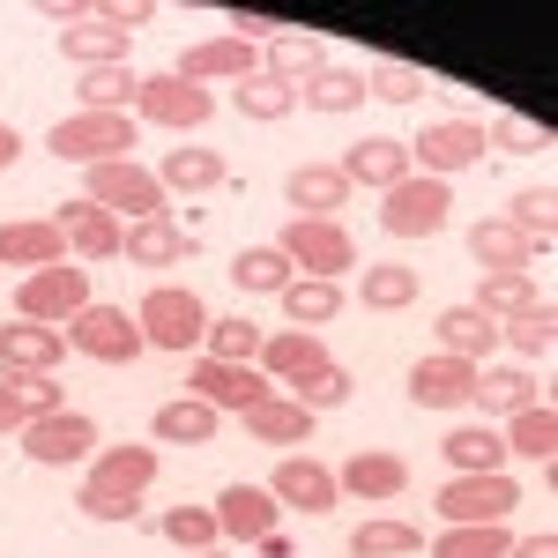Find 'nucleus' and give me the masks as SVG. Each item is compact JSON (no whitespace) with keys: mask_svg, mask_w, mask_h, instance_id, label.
Masks as SVG:
<instances>
[{"mask_svg":"<svg viewBox=\"0 0 558 558\" xmlns=\"http://www.w3.org/2000/svg\"><path fill=\"white\" fill-rule=\"evenodd\" d=\"M83 202H97L105 216H134V223H149V216H165V186H157V172H142L134 157H120V165L83 172Z\"/></svg>","mask_w":558,"mask_h":558,"instance_id":"6","label":"nucleus"},{"mask_svg":"<svg viewBox=\"0 0 558 558\" xmlns=\"http://www.w3.org/2000/svg\"><path fill=\"white\" fill-rule=\"evenodd\" d=\"M476 157H484V128H476V120H432V128L410 142V165H425L432 179L470 172Z\"/></svg>","mask_w":558,"mask_h":558,"instance_id":"14","label":"nucleus"},{"mask_svg":"<svg viewBox=\"0 0 558 558\" xmlns=\"http://www.w3.org/2000/svg\"><path fill=\"white\" fill-rule=\"evenodd\" d=\"M439 447H447L454 476H492L499 462H507V439H499V432H484V425H454Z\"/></svg>","mask_w":558,"mask_h":558,"instance_id":"35","label":"nucleus"},{"mask_svg":"<svg viewBox=\"0 0 558 558\" xmlns=\"http://www.w3.org/2000/svg\"><path fill=\"white\" fill-rule=\"evenodd\" d=\"M89 305V268L83 260H60V268H38V276H23V291H15V313L23 320H75Z\"/></svg>","mask_w":558,"mask_h":558,"instance_id":"10","label":"nucleus"},{"mask_svg":"<svg viewBox=\"0 0 558 558\" xmlns=\"http://www.w3.org/2000/svg\"><path fill=\"white\" fill-rule=\"evenodd\" d=\"M260 60H268L260 75H276V83H305L313 68H328V38H313V31H283V38H268Z\"/></svg>","mask_w":558,"mask_h":558,"instance_id":"32","label":"nucleus"},{"mask_svg":"<svg viewBox=\"0 0 558 558\" xmlns=\"http://www.w3.org/2000/svg\"><path fill=\"white\" fill-rule=\"evenodd\" d=\"M209 514H216V536H223V544H260V536H276V514H283V507H276L268 484H223Z\"/></svg>","mask_w":558,"mask_h":558,"instance_id":"12","label":"nucleus"},{"mask_svg":"<svg viewBox=\"0 0 558 558\" xmlns=\"http://www.w3.org/2000/svg\"><path fill=\"white\" fill-rule=\"evenodd\" d=\"M432 507H439V521H447V529H470V521H507V514L521 507V484H514L507 470H492V476H454V484H447Z\"/></svg>","mask_w":558,"mask_h":558,"instance_id":"9","label":"nucleus"},{"mask_svg":"<svg viewBox=\"0 0 558 558\" xmlns=\"http://www.w3.org/2000/svg\"><path fill=\"white\" fill-rule=\"evenodd\" d=\"M499 343H514L521 357H551V343H558V313H551L544 299H536V305H521L514 320L499 328Z\"/></svg>","mask_w":558,"mask_h":558,"instance_id":"42","label":"nucleus"},{"mask_svg":"<svg viewBox=\"0 0 558 558\" xmlns=\"http://www.w3.org/2000/svg\"><path fill=\"white\" fill-rule=\"evenodd\" d=\"M507 454L536 462V470H544V462L558 454V410L544 402V395H536L529 410H514V417H507Z\"/></svg>","mask_w":558,"mask_h":558,"instance_id":"30","label":"nucleus"},{"mask_svg":"<svg viewBox=\"0 0 558 558\" xmlns=\"http://www.w3.org/2000/svg\"><path fill=\"white\" fill-rule=\"evenodd\" d=\"M425 544L410 521H365V529H350V558H410Z\"/></svg>","mask_w":558,"mask_h":558,"instance_id":"46","label":"nucleus"},{"mask_svg":"<svg viewBox=\"0 0 558 558\" xmlns=\"http://www.w3.org/2000/svg\"><path fill=\"white\" fill-rule=\"evenodd\" d=\"M45 149H52L60 165L97 172V165H120V157L134 149V120L128 112H68V120H52Z\"/></svg>","mask_w":558,"mask_h":558,"instance_id":"2","label":"nucleus"},{"mask_svg":"<svg viewBox=\"0 0 558 558\" xmlns=\"http://www.w3.org/2000/svg\"><path fill=\"white\" fill-rule=\"evenodd\" d=\"M320 365H336V357H328V343H320L313 328H283V336H268V343H260V373H268V380H283V387L313 380Z\"/></svg>","mask_w":558,"mask_h":558,"instance_id":"18","label":"nucleus"},{"mask_svg":"<svg viewBox=\"0 0 558 558\" xmlns=\"http://www.w3.org/2000/svg\"><path fill=\"white\" fill-rule=\"evenodd\" d=\"M134 112L149 120V128H172V134H186V128H202L216 112V97L202 83H179V75H142V97H134Z\"/></svg>","mask_w":558,"mask_h":558,"instance_id":"11","label":"nucleus"},{"mask_svg":"<svg viewBox=\"0 0 558 558\" xmlns=\"http://www.w3.org/2000/svg\"><path fill=\"white\" fill-rule=\"evenodd\" d=\"M260 343H268V336H260L254 320H239V313H231V320H209V336H202V357H223V365H254Z\"/></svg>","mask_w":558,"mask_h":558,"instance_id":"45","label":"nucleus"},{"mask_svg":"<svg viewBox=\"0 0 558 558\" xmlns=\"http://www.w3.org/2000/svg\"><path fill=\"white\" fill-rule=\"evenodd\" d=\"M336 492H350V499H402L410 492V462L402 454H350L336 470Z\"/></svg>","mask_w":558,"mask_h":558,"instance_id":"24","label":"nucleus"},{"mask_svg":"<svg viewBox=\"0 0 558 558\" xmlns=\"http://www.w3.org/2000/svg\"><path fill=\"white\" fill-rule=\"evenodd\" d=\"M276 299H283V320H291V328H313V336H320V320H336V313H343V291H336V283H320V276H291Z\"/></svg>","mask_w":558,"mask_h":558,"instance_id":"33","label":"nucleus"},{"mask_svg":"<svg viewBox=\"0 0 558 558\" xmlns=\"http://www.w3.org/2000/svg\"><path fill=\"white\" fill-rule=\"evenodd\" d=\"M194 558H223V551H194Z\"/></svg>","mask_w":558,"mask_h":558,"instance_id":"57","label":"nucleus"},{"mask_svg":"<svg viewBox=\"0 0 558 558\" xmlns=\"http://www.w3.org/2000/svg\"><path fill=\"white\" fill-rule=\"evenodd\" d=\"M186 395L194 402H209V410H254L268 402V380H260L254 365H223V357H194V373H186Z\"/></svg>","mask_w":558,"mask_h":558,"instance_id":"13","label":"nucleus"},{"mask_svg":"<svg viewBox=\"0 0 558 558\" xmlns=\"http://www.w3.org/2000/svg\"><path fill=\"white\" fill-rule=\"evenodd\" d=\"M291 276H299V268L276 254V246H246V254L231 260V283H239L246 299H276V291H283Z\"/></svg>","mask_w":558,"mask_h":558,"instance_id":"39","label":"nucleus"},{"mask_svg":"<svg viewBox=\"0 0 558 558\" xmlns=\"http://www.w3.org/2000/svg\"><path fill=\"white\" fill-rule=\"evenodd\" d=\"M507 558H558V536H551V529H536V536L507 544Z\"/></svg>","mask_w":558,"mask_h":558,"instance_id":"55","label":"nucleus"},{"mask_svg":"<svg viewBox=\"0 0 558 558\" xmlns=\"http://www.w3.org/2000/svg\"><path fill=\"white\" fill-rule=\"evenodd\" d=\"M551 202H558L551 186H529V194L507 202V223H514L529 246H551V239H558V209H551Z\"/></svg>","mask_w":558,"mask_h":558,"instance_id":"44","label":"nucleus"},{"mask_svg":"<svg viewBox=\"0 0 558 558\" xmlns=\"http://www.w3.org/2000/svg\"><path fill=\"white\" fill-rule=\"evenodd\" d=\"M134 320H142V343L149 350H202V336H209V305L194 299L186 283H157L149 299L134 305Z\"/></svg>","mask_w":558,"mask_h":558,"instance_id":"3","label":"nucleus"},{"mask_svg":"<svg viewBox=\"0 0 558 558\" xmlns=\"http://www.w3.org/2000/svg\"><path fill=\"white\" fill-rule=\"evenodd\" d=\"M23 425H31L23 395H15V380H0V432H23Z\"/></svg>","mask_w":558,"mask_h":558,"instance_id":"54","label":"nucleus"},{"mask_svg":"<svg viewBox=\"0 0 558 558\" xmlns=\"http://www.w3.org/2000/svg\"><path fill=\"white\" fill-rule=\"evenodd\" d=\"M470 260H484L492 276H529V260H536V246L521 239V231L507 223V216H484V223L470 231Z\"/></svg>","mask_w":558,"mask_h":558,"instance_id":"26","label":"nucleus"},{"mask_svg":"<svg viewBox=\"0 0 558 558\" xmlns=\"http://www.w3.org/2000/svg\"><path fill=\"white\" fill-rule=\"evenodd\" d=\"M283 194H291V216H336L357 186H350L336 165H299V172L283 179Z\"/></svg>","mask_w":558,"mask_h":558,"instance_id":"27","label":"nucleus"},{"mask_svg":"<svg viewBox=\"0 0 558 558\" xmlns=\"http://www.w3.org/2000/svg\"><path fill=\"white\" fill-rule=\"evenodd\" d=\"M89 15H97V23H120V31H134V23H149V8H142V0H128V8H120V0H97Z\"/></svg>","mask_w":558,"mask_h":558,"instance_id":"53","label":"nucleus"},{"mask_svg":"<svg viewBox=\"0 0 558 558\" xmlns=\"http://www.w3.org/2000/svg\"><path fill=\"white\" fill-rule=\"evenodd\" d=\"M507 521H470V529H447L439 544H432V558H507Z\"/></svg>","mask_w":558,"mask_h":558,"instance_id":"43","label":"nucleus"},{"mask_svg":"<svg viewBox=\"0 0 558 558\" xmlns=\"http://www.w3.org/2000/svg\"><path fill=\"white\" fill-rule=\"evenodd\" d=\"M120 246H128V260H142V268H165V260L194 254V239L179 231L172 216H149V223H134V231L120 239Z\"/></svg>","mask_w":558,"mask_h":558,"instance_id":"37","label":"nucleus"},{"mask_svg":"<svg viewBox=\"0 0 558 558\" xmlns=\"http://www.w3.org/2000/svg\"><path fill=\"white\" fill-rule=\"evenodd\" d=\"M223 179H231V172H223V157L202 149V142H172L165 165H157V186H165V194H216Z\"/></svg>","mask_w":558,"mask_h":558,"instance_id":"23","label":"nucleus"},{"mask_svg":"<svg viewBox=\"0 0 558 558\" xmlns=\"http://www.w3.org/2000/svg\"><path fill=\"white\" fill-rule=\"evenodd\" d=\"M128 38H134V31H120V23L83 15V23H68V31H60V52H68V60H83V75H89V68H120V60H128Z\"/></svg>","mask_w":558,"mask_h":558,"instance_id":"29","label":"nucleus"},{"mask_svg":"<svg viewBox=\"0 0 558 558\" xmlns=\"http://www.w3.org/2000/svg\"><path fill=\"white\" fill-rule=\"evenodd\" d=\"M60 239L75 246V260H112L120 254V216H105L97 202H60Z\"/></svg>","mask_w":558,"mask_h":558,"instance_id":"21","label":"nucleus"},{"mask_svg":"<svg viewBox=\"0 0 558 558\" xmlns=\"http://www.w3.org/2000/svg\"><path fill=\"white\" fill-rule=\"evenodd\" d=\"M68 350H83V357H97V365H128V357H142V320H134L128 305H97L89 299L75 320H68Z\"/></svg>","mask_w":558,"mask_h":558,"instance_id":"7","label":"nucleus"},{"mask_svg":"<svg viewBox=\"0 0 558 558\" xmlns=\"http://www.w3.org/2000/svg\"><path fill=\"white\" fill-rule=\"evenodd\" d=\"M447 209H454L447 179L410 172L402 186H387V202H380V231H387V239H432V231H447Z\"/></svg>","mask_w":558,"mask_h":558,"instance_id":"5","label":"nucleus"},{"mask_svg":"<svg viewBox=\"0 0 558 558\" xmlns=\"http://www.w3.org/2000/svg\"><path fill=\"white\" fill-rule=\"evenodd\" d=\"M484 149H507V157H544L551 149V128L544 120H521V112H499L484 128Z\"/></svg>","mask_w":558,"mask_h":558,"instance_id":"47","label":"nucleus"},{"mask_svg":"<svg viewBox=\"0 0 558 558\" xmlns=\"http://www.w3.org/2000/svg\"><path fill=\"white\" fill-rule=\"evenodd\" d=\"M439 350L462 357V365H484V357L499 350V320L476 313V305H447V313H439Z\"/></svg>","mask_w":558,"mask_h":558,"instance_id":"25","label":"nucleus"},{"mask_svg":"<svg viewBox=\"0 0 558 558\" xmlns=\"http://www.w3.org/2000/svg\"><path fill=\"white\" fill-rule=\"evenodd\" d=\"M336 172H343L350 186H380V194H387V186H402L417 165H410V142H395V134H365V142H350V149H343Z\"/></svg>","mask_w":558,"mask_h":558,"instance_id":"17","label":"nucleus"},{"mask_svg":"<svg viewBox=\"0 0 558 558\" xmlns=\"http://www.w3.org/2000/svg\"><path fill=\"white\" fill-rule=\"evenodd\" d=\"M357 299L373 305V313H402V305H417V268H410V260H373V268L357 276Z\"/></svg>","mask_w":558,"mask_h":558,"instance_id":"34","label":"nucleus"},{"mask_svg":"<svg viewBox=\"0 0 558 558\" xmlns=\"http://www.w3.org/2000/svg\"><path fill=\"white\" fill-rule=\"evenodd\" d=\"M68 260V239H60V223H45V216H31V223H0V268H60Z\"/></svg>","mask_w":558,"mask_h":558,"instance_id":"20","label":"nucleus"},{"mask_svg":"<svg viewBox=\"0 0 558 558\" xmlns=\"http://www.w3.org/2000/svg\"><path fill=\"white\" fill-rule=\"evenodd\" d=\"M60 350H68V336L45 328V320H8L0 328V365L8 373H60Z\"/></svg>","mask_w":558,"mask_h":558,"instance_id":"19","label":"nucleus"},{"mask_svg":"<svg viewBox=\"0 0 558 558\" xmlns=\"http://www.w3.org/2000/svg\"><path fill=\"white\" fill-rule=\"evenodd\" d=\"M157 536L179 544V551H216V544H223L209 507H172V514H157Z\"/></svg>","mask_w":558,"mask_h":558,"instance_id":"48","label":"nucleus"},{"mask_svg":"<svg viewBox=\"0 0 558 558\" xmlns=\"http://www.w3.org/2000/svg\"><path fill=\"white\" fill-rule=\"evenodd\" d=\"M8 380H15V395H23V410H31V417L68 410V395H60V380H52V373H8Z\"/></svg>","mask_w":558,"mask_h":558,"instance_id":"52","label":"nucleus"},{"mask_svg":"<svg viewBox=\"0 0 558 558\" xmlns=\"http://www.w3.org/2000/svg\"><path fill=\"white\" fill-rule=\"evenodd\" d=\"M172 75H179V83H223V75H231V83H246V75H260V52L246 38H231V31H223V38L186 45Z\"/></svg>","mask_w":558,"mask_h":558,"instance_id":"15","label":"nucleus"},{"mask_svg":"<svg viewBox=\"0 0 558 558\" xmlns=\"http://www.w3.org/2000/svg\"><path fill=\"white\" fill-rule=\"evenodd\" d=\"M97 439H105V432L89 425L83 410H52V417H31V425H23V454H31L38 470H75V462L97 454Z\"/></svg>","mask_w":558,"mask_h":558,"instance_id":"8","label":"nucleus"},{"mask_svg":"<svg viewBox=\"0 0 558 558\" xmlns=\"http://www.w3.org/2000/svg\"><path fill=\"white\" fill-rule=\"evenodd\" d=\"M246 432H254L260 447H291V439H313V410L291 402V395H268L246 410Z\"/></svg>","mask_w":558,"mask_h":558,"instance_id":"31","label":"nucleus"},{"mask_svg":"<svg viewBox=\"0 0 558 558\" xmlns=\"http://www.w3.org/2000/svg\"><path fill=\"white\" fill-rule=\"evenodd\" d=\"M299 105H305V112H328V120H343V112H357V105H365V75L328 60V68H313V75L299 83Z\"/></svg>","mask_w":558,"mask_h":558,"instance_id":"28","label":"nucleus"},{"mask_svg":"<svg viewBox=\"0 0 558 558\" xmlns=\"http://www.w3.org/2000/svg\"><path fill=\"white\" fill-rule=\"evenodd\" d=\"M15 157H23V134H15V128H8V120H0V172H8Z\"/></svg>","mask_w":558,"mask_h":558,"instance_id":"56","label":"nucleus"},{"mask_svg":"<svg viewBox=\"0 0 558 558\" xmlns=\"http://www.w3.org/2000/svg\"><path fill=\"white\" fill-rule=\"evenodd\" d=\"M521 305H536V283H529V276H484V283H476V313H492V320H499V313L514 320Z\"/></svg>","mask_w":558,"mask_h":558,"instance_id":"50","label":"nucleus"},{"mask_svg":"<svg viewBox=\"0 0 558 558\" xmlns=\"http://www.w3.org/2000/svg\"><path fill=\"white\" fill-rule=\"evenodd\" d=\"M470 387H476V365H462V357H425L417 373H410V402L417 410H462L470 402Z\"/></svg>","mask_w":558,"mask_h":558,"instance_id":"22","label":"nucleus"},{"mask_svg":"<svg viewBox=\"0 0 558 558\" xmlns=\"http://www.w3.org/2000/svg\"><path fill=\"white\" fill-rule=\"evenodd\" d=\"M149 439H172V447H209V439H216V410H209V402H194V395H179V402H165V410H157Z\"/></svg>","mask_w":558,"mask_h":558,"instance_id":"36","label":"nucleus"},{"mask_svg":"<svg viewBox=\"0 0 558 558\" xmlns=\"http://www.w3.org/2000/svg\"><path fill=\"white\" fill-rule=\"evenodd\" d=\"M75 97H83V112H128L134 97H142V75H134L128 60L120 68H89L83 83H75Z\"/></svg>","mask_w":558,"mask_h":558,"instance_id":"38","label":"nucleus"},{"mask_svg":"<svg viewBox=\"0 0 558 558\" xmlns=\"http://www.w3.org/2000/svg\"><path fill=\"white\" fill-rule=\"evenodd\" d=\"M425 89H432V83L410 68V60H380V68L365 75V97H387V105H417Z\"/></svg>","mask_w":558,"mask_h":558,"instance_id":"49","label":"nucleus"},{"mask_svg":"<svg viewBox=\"0 0 558 558\" xmlns=\"http://www.w3.org/2000/svg\"><path fill=\"white\" fill-rule=\"evenodd\" d=\"M231 97H239V112L260 120V128H276V120H291V112H299V83H276V75H246Z\"/></svg>","mask_w":558,"mask_h":558,"instance_id":"40","label":"nucleus"},{"mask_svg":"<svg viewBox=\"0 0 558 558\" xmlns=\"http://www.w3.org/2000/svg\"><path fill=\"white\" fill-rule=\"evenodd\" d=\"M470 402H476V410H492V417H514V410L536 402V380H529V373H507V365H499V373H484V365H476Z\"/></svg>","mask_w":558,"mask_h":558,"instance_id":"41","label":"nucleus"},{"mask_svg":"<svg viewBox=\"0 0 558 558\" xmlns=\"http://www.w3.org/2000/svg\"><path fill=\"white\" fill-rule=\"evenodd\" d=\"M276 254L291 260L299 276L336 283L350 260H357V246H350V231L336 223V216H291V223H283V239H276Z\"/></svg>","mask_w":558,"mask_h":558,"instance_id":"4","label":"nucleus"},{"mask_svg":"<svg viewBox=\"0 0 558 558\" xmlns=\"http://www.w3.org/2000/svg\"><path fill=\"white\" fill-rule=\"evenodd\" d=\"M268 492H276V507H299V514H328L343 492H336V470L328 462H313V454H283L276 476H268Z\"/></svg>","mask_w":558,"mask_h":558,"instance_id":"16","label":"nucleus"},{"mask_svg":"<svg viewBox=\"0 0 558 558\" xmlns=\"http://www.w3.org/2000/svg\"><path fill=\"white\" fill-rule=\"evenodd\" d=\"M149 484H157V447H142V439H128V447H97L75 507H83L89 521H134Z\"/></svg>","mask_w":558,"mask_h":558,"instance_id":"1","label":"nucleus"},{"mask_svg":"<svg viewBox=\"0 0 558 558\" xmlns=\"http://www.w3.org/2000/svg\"><path fill=\"white\" fill-rule=\"evenodd\" d=\"M350 395H357V380H350L343 365H320L313 380H299V387H291V402H305L313 417H320V410H336V402H350Z\"/></svg>","mask_w":558,"mask_h":558,"instance_id":"51","label":"nucleus"}]
</instances>
